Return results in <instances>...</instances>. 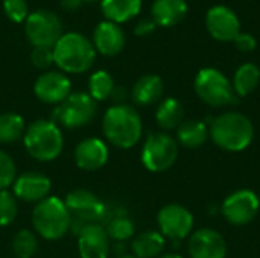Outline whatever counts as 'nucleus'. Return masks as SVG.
<instances>
[{"label":"nucleus","instance_id":"nucleus-3","mask_svg":"<svg viewBox=\"0 0 260 258\" xmlns=\"http://www.w3.org/2000/svg\"><path fill=\"white\" fill-rule=\"evenodd\" d=\"M213 143L229 152L247 149L254 138V128L250 119L241 113H224L218 116L209 129Z\"/></svg>","mask_w":260,"mask_h":258},{"label":"nucleus","instance_id":"nucleus-2","mask_svg":"<svg viewBox=\"0 0 260 258\" xmlns=\"http://www.w3.org/2000/svg\"><path fill=\"white\" fill-rule=\"evenodd\" d=\"M53 59L66 73H85L94 64L96 49L85 35L67 32L53 46Z\"/></svg>","mask_w":260,"mask_h":258},{"label":"nucleus","instance_id":"nucleus-9","mask_svg":"<svg viewBox=\"0 0 260 258\" xmlns=\"http://www.w3.org/2000/svg\"><path fill=\"white\" fill-rule=\"evenodd\" d=\"M96 116V100L88 93H72L53 113L58 123L69 129H78L88 125Z\"/></svg>","mask_w":260,"mask_h":258},{"label":"nucleus","instance_id":"nucleus-33","mask_svg":"<svg viewBox=\"0 0 260 258\" xmlns=\"http://www.w3.org/2000/svg\"><path fill=\"white\" fill-rule=\"evenodd\" d=\"M3 11L6 17L14 23L26 21L27 18V2L26 0H3Z\"/></svg>","mask_w":260,"mask_h":258},{"label":"nucleus","instance_id":"nucleus-10","mask_svg":"<svg viewBox=\"0 0 260 258\" xmlns=\"http://www.w3.org/2000/svg\"><path fill=\"white\" fill-rule=\"evenodd\" d=\"M24 32L34 47H53L62 35V24L55 12L38 9L27 15Z\"/></svg>","mask_w":260,"mask_h":258},{"label":"nucleus","instance_id":"nucleus-16","mask_svg":"<svg viewBox=\"0 0 260 258\" xmlns=\"http://www.w3.org/2000/svg\"><path fill=\"white\" fill-rule=\"evenodd\" d=\"M78 237V249L81 258H108L110 237L102 224H91L84 227Z\"/></svg>","mask_w":260,"mask_h":258},{"label":"nucleus","instance_id":"nucleus-36","mask_svg":"<svg viewBox=\"0 0 260 258\" xmlns=\"http://www.w3.org/2000/svg\"><path fill=\"white\" fill-rule=\"evenodd\" d=\"M155 21L152 20V18H143V20H140L137 24H136V29H134V32H136V35H139V36H146V35H149V33H152L154 30H155Z\"/></svg>","mask_w":260,"mask_h":258},{"label":"nucleus","instance_id":"nucleus-19","mask_svg":"<svg viewBox=\"0 0 260 258\" xmlns=\"http://www.w3.org/2000/svg\"><path fill=\"white\" fill-rule=\"evenodd\" d=\"M93 46L104 56H116L125 47V33L117 23L101 21L93 30Z\"/></svg>","mask_w":260,"mask_h":258},{"label":"nucleus","instance_id":"nucleus-32","mask_svg":"<svg viewBox=\"0 0 260 258\" xmlns=\"http://www.w3.org/2000/svg\"><path fill=\"white\" fill-rule=\"evenodd\" d=\"M17 178L15 163L11 155L0 151V190H8Z\"/></svg>","mask_w":260,"mask_h":258},{"label":"nucleus","instance_id":"nucleus-15","mask_svg":"<svg viewBox=\"0 0 260 258\" xmlns=\"http://www.w3.org/2000/svg\"><path fill=\"white\" fill-rule=\"evenodd\" d=\"M187 251L190 258H225L227 245L218 231L203 228L189 237Z\"/></svg>","mask_w":260,"mask_h":258},{"label":"nucleus","instance_id":"nucleus-11","mask_svg":"<svg viewBox=\"0 0 260 258\" xmlns=\"http://www.w3.org/2000/svg\"><path fill=\"white\" fill-rule=\"evenodd\" d=\"M157 222H158L161 236L174 242H180L186 239L192 233V228H193L192 213L178 204L165 205L158 211Z\"/></svg>","mask_w":260,"mask_h":258},{"label":"nucleus","instance_id":"nucleus-34","mask_svg":"<svg viewBox=\"0 0 260 258\" xmlns=\"http://www.w3.org/2000/svg\"><path fill=\"white\" fill-rule=\"evenodd\" d=\"M30 62L34 67L46 70L55 64L53 47H34L30 52Z\"/></svg>","mask_w":260,"mask_h":258},{"label":"nucleus","instance_id":"nucleus-24","mask_svg":"<svg viewBox=\"0 0 260 258\" xmlns=\"http://www.w3.org/2000/svg\"><path fill=\"white\" fill-rule=\"evenodd\" d=\"M183 119H184V108L177 99L168 97L160 102L155 113V120L160 128L166 131L175 129L183 123Z\"/></svg>","mask_w":260,"mask_h":258},{"label":"nucleus","instance_id":"nucleus-20","mask_svg":"<svg viewBox=\"0 0 260 258\" xmlns=\"http://www.w3.org/2000/svg\"><path fill=\"white\" fill-rule=\"evenodd\" d=\"M187 9L189 6L186 0H154L151 15L155 24L169 27L183 21L187 15Z\"/></svg>","mask_w":260,"mask_h":258},{"label":"nucleus","instance_id":"nucleus-31","mask_svg":"<svg viewBox=\"0 0 260 258\" xmlns=\"http://www.w3.org/2000/svg\"><path fill=\"white\" fill-rule=\"evenodd\" d=\"M18 213L17 198L8 190H0V227L11 225Z\"/></svg>","mask_w":260,"mask_h":258},{"label":"nucleus","instance_id":"nucleus-21","mask_svg":"<svg viewBox=\"0 0 260 258\" xmlns=\"http://www.w3.org/2000/svg\"><path fill=\"white\" fill-rule=\"evenodd\" d=\"M165 91V84L157 75H145L137 79L131 90V97L139 106H149L157 103Z\"/></svg>","mask_w":260,"mask_h":258},{"label":"nucleus","instance_id":"nucleus-25","mask_svg":"<svg viewBox=\"0 0 260 258\" xmlns=\"http://www.w3.org/2000/svg\"><path fill=\"white\" fill-rule=\"evenodd\" d=\"M207 137H209V129L206 123L200 120H187L177 128L178 141L189 149L200 148L201 144L206 143Z\"/></svg>","mask_w":260,"mask_h":258},{"label":"nucleus","instance_id":"nucleus-35","mask_svg":"<svg viewBox=\"0 0 260 258\" xmlns=\"http://www.w3.org/2000/svg\"><path fill=\"white\" fill-rule=\"evenodd\" d=\"M233 43H235L236 49H239L241 52H245V53L253 52L257 46V41L251 33H242V32L235 38Z\"/></svg>","mask_w":260,"mask_h":258},{"label":"nucleus","instance_id":"nucleus-12","mask_svg":"<svg viewBox=\"0 0 260 258\" xmlns=\"http://www.w3.org/2000/svg\"><path fill=\"white\" fill-rule=\"evenodd\" d=\"M260 201L253 190H238L232 193L222 204L224 217L236 227L250 224L259 213Z\"/></svg>","mask_w":260,"mask_h":258},{"label":"nucleus","instance_id":"nucleus-23","mask_svg":"<svg viewBox=\"0 0 260 258\" xmlns=\"http://www.w3.org/2000/svg\"><path fill=\"white\" fill-rule=\"evenodd\" d=\"M131 248L137 258L160 257L165 249V237L158 231H145L134 237Z\"/></svg>","mask_w":260,"mask_h":258},{"label":"nucleus","instance_id":"nucleus-5","mask_svg":"<svg viewBox=\"0 0 260 258\" xmlns=\"http://www.w3.org/2000/svg\"><path fill=\"white\" fill-rule=\"evenodd\" d=\"M32 225L38 236L46 240H58L72 230L69 210L56 196H47L32 211Z\"/></svg>","mask_w":260,"mask_h":258},{"label":"nucleus","instance_id":"nucleus-8","mask_svg":"<svg viewBox=\"0 0 260 258\" xmlns=\"http://www.w3.org/2000/svg\"><path fill=\"white\" fill-rule=\"evenodd\" d=\"M178 158V144L175 138L165 132L151 134L142 149V163L149 172H165L171 169Z\"/></svg>","mask_w":260,"mask_h":258},{"label":"nucleus","instance_id":"nucleus-38","mask_svg":"<svg viewBox=\"0 0 260 258\" xmlns=\"http://www.w3.org/2000/svg\"><path fill=\"white\" fill-rule=\"evenodd\" d=\"M160 258H183L178 254H165V255H160Z\"/></svg>","mask_w":260,"mask_h":258},{"label":"nucleus","instance_id":"nucleus-7","mask_svg":"<svg viewBox=\"0 0 260 258\" xmlns=\"http://www.w3.org/2000/svg\"><path fill=\"white\" fill-rule=\"evenodd\" d=\"M64 204L72 217V231L79 234V231L91 224H99L105 219L107 208L102 201L91 192L78 189L70 192Z\"/></svg>","mask_w":260,"mask_h":258},{"label":"nucleus","instance_id":"nucleus-18","mask_svg":"<svg viewBox=\"0 0 260 258\" xmlns=\"http://www.w3.org/2000/svg\"><path fill=\"white\" fill-rule=\"evenodd\" d=\"M108 146L96 137L82 140L75 149V163L85 172H94L104 167L108 161Z\"/></svg>","mask_w":260,"mask_h":258},{"label":"nucleus","instance_id":"nucleus-14","mask_svg":"<svg viewBox=\"0 0 260 258\" xmlns=\"http://www.w3.org/2000/svg\"><path fill=\"white\" fill-rule=\"evenodd\" d=\"M206 27L218 41H235L241 33V21L236 12L224 5L213 6L207 11Z\"/></svg>","mask_w":260,"mask_h":258},{"label":"nucleus","instance_id":"nucleus-30","mask_svg":"<svg viewBox=\"0 0 260 258\" xmlns=\"http://www.w3.org/2000/svg\"><path fill=\"white\" fill-rule=\"evenodd\" d=\"M38 249L37 236L29 230H20L12 239V252L15 258H32Z\"/></svg>","mask_w":260,"mask_h":258},{"label":"nucleus","instance_id":"nucleus-13","mask_svg":"<svg viewBox=\"0 0 260 258\" xmlns=\"http://www.w3.org/2000/svg\"><path fill=\"white\" fill-rule=\"evenodd\" d=\"M34 93L43 103L59 105L72 94V82L64 73L47 70L37 78Z\"/></svg>","mask_w":260,"mask_h":258},{"label":"nucleus","instance_id":"nucleus-26","mask_svg":"<svg viewBox=\"0 0 260 258\" xmlns=\"http://www.w3.org/2000/svg\"><path fill=\"white\" fill-rule=\"evenodd\" d=\"M260 82V68L253 64V62H245L242 64L233 78V90L236 93V96H248L250 93H253L256 90V87Z\"/></svg>","mask_w":260,"mask_h":258},{"label":"nucleus","instance_id":"nucleus-17","mask_svg":"<svg viewBox=\"0 0 260 258\" xmlns=\"http://www.w3.org/2000/svg\"><path fill=\"white\" fill-rule=\"evenodd\" d=\"M14 196L24 202H41L47 198L52 182L50 179L38 172H26L14 181Z\"/></svg>","mask_w":260,"mask_h":258},{"label":"nucleus","instance_id":"nucleus-40","mask_svg":"<svg viewBox=\"0 0 260 258\" xmlns=\"http://www.w3.org/2000/svg\"><path fill=\"white\" fill-rule=\"evenodd\" d=\"M82 2H98V0H82Z\"/></svg>","mask_w":260,"mask_h":258},{"label":"nucleus","instance_id":"nucleus-4","mask_svg":"<svg viewBox=\"0 0 260 258\" xmlns=\"http://www.w3.org/2000/svg\"><path fill=\"white\" fill-rule=\"evenodd\" d=\"M23 141L27 154L43 163L56 160L64 146L61 129L52 120L32 122L24 131Z\"/></svg>","mask_w":260,"mask_h":258},{"label":"nucleus","instance_id":"nucleus-28","mask_svg":"<svg viewBox=\"0 0 260 258\" xmlns=\"http://www.w3.org/2000/svg\"><path fill=\"white\" fill-rule=\"evenodd\" d=\"M104 228H105L108 237L116 242H125V240L131 239L136 231L133 220L123 211L114 213Z\"/></svg>","mask_w":260,"mask_h":258},{"label":"nucleus","instance_id":"nucleus-1","mask_svg":"<svg viewBox=\"0 0 260 258\" xmlns=\"http://www.w3.org/2000/svg\"><path fill=\"white\" fill-rule=\"evenodd\" d=\"M102 131L113 146L129 149L136 146L142 137L143 126L140 114L131 105H113L102 117Z\"/></svg>","mask_w":260,"mask_h":258},{"label":"nucleus","instance_id":"nucleus-29","mask_svg":"<svg viewBox=\"0 0 260 258\" xmlns=\"http://www.w3.org/2000/svg\"><path fill=\"white\" fill-rule=\"evenodd\" d=\"M114 87L116 85H114L113 76L105 70L94 71L88 79V94L96 102H102V100L110 99L113 91H114Z\"/></svg>","mask_w":260,"mask_h":258},{"label":"nucleus","instance_id":"nucleus-22","mask_svg":"<svg viewBox=\"0 0 260 258\" xmlns=\"http://www.w3.org/2000/svg\"><path fill=\"white\" fill-rule=\"evenodd\" d=\"M102 14L108 21L125 23L134 18L142 9V0H101Z\"/></svg>","mask_w":260,"mask_h":258},{"label":"nucleus","instance_id":"nucleus-39","mask_svg":"<svg viewBox=\"0 0 260 258\" xmlns=\"http://www.w3.org/2000/svg\"><path fill=\"white\" fill-rule=\"evenodd\" d=\"M119 258H137V257H131V255H123V257H119Z\"/></svg>","mask_w":260,"mask_h":258},{"label":"nucleus","instance_id":"nucleus-27","mask_svg":"<svg viewBox=\"0 0 260 258\" xmlns=\"http://www.w3.org/2000/svg\"><path fill=\"white\" fill-rule=\"evenodd\" d=\"M24 120L15 113L0 114V144L14 143L24 135Z\"/></svg>","mask_w":260,"mask_h":258},{"label":"nucleus","instance_id":"nucleus-6","mask_svg":"<svg viewBox=\"0 0 260 258\" xmlns=\"http://www.w3.org/2000/svg\"><path fill=\"white\" fill-rule=\"evenodd\" d=\"M195 91L204 103L215 108L235 103L238 97L227 76L212 67L198 71L195 78Z\"/></svg>","mask_w":260,"mask_h":258},{"label":"nucleus","instance_id":"nucleus-37","mask_svg":"<svg viewBox=\"0 0 260 258\" xmlns=\"http://www.w3.org/2000/svg\"><path fill=\"white\" fill-rule=\"evenodd\" d=\"M61 6L64 11H69V12H75L81 8L82 5V0H59Z\"/></svg>","mask_w":260,"mask_h":258}]
</instances>
